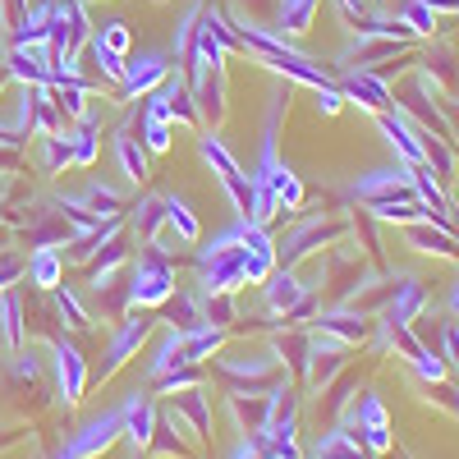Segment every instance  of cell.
I'll return each mask as SVG.
<instances>
[{
    "label": "cell",
    "mask_w": 459,
    "mask_h": 459,
    "mask_svg": "<svg viewBox=\"0 0 459 459\" xmlns=\"http://www.w3.org/2000/svg\"><path fill=\"white\" fill-rule=\"evenodd\" d=\"M281 115H285V97L276 92L262 125V157L253 166V216H248L253 225H272L281 212L303 207V179L294 175V166L281 161Z\"/></svg>",
    "instance_id": "1"
},
{
    "label": "cell",
    "mask_w": 459,
    "mask_h": 459,
    "mask_svg": "<svg viewBox=\"0 0 459 459\" xmlns=\"http://www.w3.org/2000/svg\"><path fill=\"white\" fill-rule=\"evenodd\" d=\"M244 285H248V221H235L230 230L212 235V244L198 248V290L235 294Z\"/></svg>",
    "instance_id": "2"
},
{
    "label": "cell",
    "mask_w": 459,
    "mask_h": 459,
    "mask_svg": "<svg viewBox=\"0 0 459 459\" xmlns=\"http://www.w3.org/2000/svg\"><path fill=\"white\" fill-rule=\"evenodd\" d=\"M175 294V266L161 248H143L129 262V285H125V303L129 308H161V303Z\"/></svg>",
    "instance_id": "3"
},
{
    "label": "cell",
    "mask_w": 459,
    "mask_h": 459,
    "mask_svg": "<svg viewBox=\"0 0 459 459\" xmlns=\"http://www.w3.org/2000/svg\"><path fill=\"white\" fill-rule=\"evenodd\" d=\"M198 157L212 166V175L221 179V188L230 194V203H235V212H239V221H248L253 216V175L230 157V147L212 134V129H203V138H198Z\"/></svg>",
    "instance_id": "4"
},
{
    "label": "cell",
    "mask_w": 459,
    "mask_h": 459,
    "mask_svg": "<svg viewBox=\"0 0 459 459\" xmlns=\"http://www.w3.org/2000/svg\"><path fill=\"white\" fill-rule=\"evenodd\" d=\"M161 331V317L157 313H152V308H129L125 313V322L120 326H115V335H110V344H106V363H101V372H97V381H110L115 372H120L138 350H143V344L152 340V335H157Z\"/></svg>",
    "instance_id": "5"
},
{
    "label": "cell",
    "mask_w": 459,
    "mask_h": 459,
    "mask_svg": "<svg viewBox=\"0 0 459 459\" xmlns=\"http://www.w3.org/2000/svg\"><path fill=\"white\" fill-rule=\"evenodd\" d=\"M340 423L350 428L372 455H391V450H395L391 413H386V404H381V395H372V391H363V395L350 404V413L340 418Z\"/></svg>",
    "instance_id": "6"
},
{
    "label": "cell",
    "mask_w": 459,
    "mask_h": 459,
    "mask_svg": "<svg viewBox=\"0 0 459 459\" xmlns=\"http://www.w3.org/2000/svg\"><path fill=\"white\" fill-rule=\"evenodd\" d=\"M262 299H266V308L285 322H303L313 313V290L294 276V266H276V272L262 281Z\"/></svg>",
    "instance_id": "7"
},
{
    "label": "cell",
    "mask_w": 459,
    "mask_h": 459,
    "mask_svg": "<svg viewBox=\"0 0 459 459\" xmlns=\"http://www.w3.org/2000/svg\"><path fill=\"white\" fill-rule=\"evenodd\" d=\"M340 235H344V221H322V216L299 221L290 235L276 244V266H299L313 248H326V244H335Z\"/></svg>",
    "instance_id": "8"
},
{
    "label": "cell",
    "mask_w": 459,
    "mask_h": 459,
    "mask_svg": "<svg viewBox=\"0 0 459 459\" xmlns=\"http://www.w3.org/2000/svg\"><path fill=\"white\" fill-rule=\"evenodd\" d=\"M147 450H152V455H166V459H198L203 441H198V432L166 404V409H157V428H152Z\"/></svg>",
    "instance_id": "9"
},
{
    "label": "cell",
    "mask_w": 459,
    "mask_h": 459,
    "mask_svg": "<svg viewBox=\"0 0 459 459\" xmlns=\"http://www.w3.org/2000/svg\"><path fill=\"white\" fill-rule=\"evenodd\" d=\"M350 198H359L363 207L377 203V198H413V166L409 161H395V166H381V170H368L350 184Z\"/></svg>",
    "instance_id": "10"
},
{
    "label": "cell",
    "mask_w": 459,
    "mask_h": 459,
    "mask_svg": "<svg viewBox=\"0 0 459 459\" xmlns=\"http://www.w3.org/2000/svg\"><path fill=\"white\" fill-rule=\"evenodd\" d=\"M51 359H56V391H60L65 409H74L88 391V359L79 354V344L65 340V335L51 340Z\"/></svg>",
    "instance_id": "11"
},
{
    "label": "cell",
    "mask_w": 459,
    "mask_h": 459,
    "mask_svg": "<svg viewBox=\"0 0 459 459\" xmlns=\"http://www.w3.org/2000/svg\"><path fill=\"white\" fill-rule=\"evenodd\" d=\"M170 74V51H138L125 60V79H120V97L125 101H143L152 88H161V79Z\"/></svg>",
    "instance_id": "12"
},
{
    "label": "cell",
    "mask_w": 459,
    "mask_h": 459,
    "mask_svg": "<svg viewBox=\"0 0 459 459\" xmlns=\"http://www.w3.org/2000/svg\"><path fill=\"white\" fill-rule=\"evenodd\" d=\"M377 125H381V134H386V143L395 147V157L400 161H409V166H428V152H423V129H418L409 115H400V110H377Z\"/></svg>",
    "instance_id": "13"
},
{
    "label": "cell",
    "mask_w": 459,
    "mask_h": 459,
    "mask_svg": "<svg viewBox=\"0 0 459 459\" xmlns=\"http://www.w3.org/2000/svg\"><path fill=\"white\" fill-rule=\"evenodd\" d=\"M428 285L413 281V276H400V285L391 281V299H386V313H381V326H413L428 308Z\"/></svg>",
    "instance_id": "14"
},
{
    "label": "cell",
    "mask_w": 459,
    "mask_h": 459,
    "mask_svg": "<svg viewBox=\"0 0 459 459\" xmlns=\"http://www.w3.org/2000/svg\"><path fill=\"white\" fill-rule=\"evenodd\" d=\"M5 69H10V79H19L23 88H56L51 47H10Z\"/></svg>",
    "instance_id": "15"
},
{
    "label": "cell",
    "mask_w": 459,
    "mask_h": 459,
    "mask_svg": "<svg viewBox=\"0 0 459 459\" xmlns=\"http://www.w3.org/2000/svg\"><path fill=\"white\" fill-rule=\"evenodd\" d=\"M335 88H340L344 101H354V106H363V110H386V106H391L386 79H377L372 69H344L340 79H335Z\"/></svg>",
    "instance_id": "16"
},
{
    "label": "cell",
    "mask_w": 459,
    "mask_h": 459,
    "mask_svg": "<svg viewBox=\"0 0 459 459\" xmlns=\"http://www.w3.org/2000/svg\"><path fill=\"white\" fill-rule=\"evenodd\" d=\"M120 413H125V441H129V450H147V441H152V428H157V404H152V391H129L125 400H120Z\"/></svg>",
    "instance_id": "17"
},
{
    "label": "cell",
    "mask_w": 459,
    "mask_h": 459,
    "mask_svg": "<svg viewBox=\"0 0 459 459\" xmlns=\"http://www.w3.org/2000/svg\"><path fill=\"white\" fill-rule=\"evenodd\" d=\"M313 331H322V335H331V340H340V344L354 350V344H363L372 335V322L359 308H335V313H317Z\"/></svg>",
    "instance_id": "18"
},
{
    "label": "cell",
    "mask_w": 459,
    "mask_h": 459,
    "mask_svg": "<svg viewBox=\"0 0 459 459\" xmlns=\"http://www.w3.org/2000/svg\"><path fill=\"white\" fill-rule=\"evenodd\" d=\"M404 239H409V248H418V253L455 257V262H459V244H455V235H450L446 225H437V221H409V225H404Z\"/></svg>",
    "instance_id": "19"
},
{
    "label": "cell",
    "mask_w": 459,
    "mask_h": 459,
    "mask_svg": "<svg viewBox=\"0 0 459 459\" xmlns=\"http://www.w3.org/2000/svg\"><path fill=\"white\" fill-rule=\"evenodd\" d=\"M161 322L166 326H175V331H198V326H207L203 322V290H179L175 285V294L161 303Z\"/></svg>",
    "instance_id": "20"
},
{
    "label": "cell",
    "mask_w": 459,
    "mask_h": 459,
    "mask_svg": "<svg viewBox=\"0 0 459 459\" xmlns=\"http://www.w3.org/2000/svg\"><path fill=\"white\" fill-rule=\"evenodd\" d=\"M313 459H377L350 428L344 423H335V428H326L317 441H313Z\"/></svg>",
    "instance_id": "21"
},
{
    "label": "cell",
    "mask_w": 459,
    "mask_h": 459,
    "mask_svg": "<svg viewBox=\"0 0 459 459\" xmlns=\"http://www.w3.org/2000/svg\"><path fill=\"white\" fill-rule=\"evenodd\" d=\"M170 409L184 418L188 428L198 432V441L207 446L212 441V400H207V391L203 386H194V391H179V395H170Z\"/></svg>",
    "instance_id": "22"
},
{
    "label": "cell",
    "mask_w": 459,
    "mask_h": 459,
    "mask_svg": "<svg viewBox=\"0 0 459 459\" xmlns=\"http://www.w3.org/2000/svg\"><path fill=\"white\" fill-rule=\"evenodd\" d=\"M115 157H120V170H125V179H129L134 188L147 179V147H143V138H134L129 125L115 129Z\"/></svg>",
    "instance_id": "23"
},
{
    "label": "cell",
    "mask_w": 459,
    "mask_h": 459,
    "mask_svg": "<svg viewBox=\"0 0 459 459\" xmlns=\"http://www.w3.org/2000/svg\"><path fill=\"white\" fill-rule=\"evenodd\" d=\"M161 212H166V225L175 230V239H179V244H198L203 221H198L194 207H188V198H179V194H161Z\"/></svg>",
    "instance_id": "24"
},
{
    "label": "cell",
    "mask_w": 459,
    "mask_h": 459,
    "mask_svg": "<svg viewBox=\"0 0 459 459\" xmlns=\"http://www.w3.org/2000/svg\"><path fill=\"white\" fill-rule=\"evenodd\" d=\"M47 37H51V0L23 10V19L10 32V47H47Z\"/></svg>",
    "instance_id": "25"
},
{
    "label": "cell",
    "mask_w": 459,
    "mask_h": 459,
    "mask_svg": "<svg viewBox=\"0 0 459 459\" xmlns=\"http://www.w3.org/2000/svg\"><path fill=\"white\" fill-rule=\"evenodd\" d=\"M129 262V248L120 244V239H110L97 257H92V266H88V285H92V294H106L110 285H115V272Z\"/></svg>",
    "instance_id": "26"
},
{
    "label": "cell",
    "mask_w": 459,
    "mask_h": 459,
    "mask_svg": "<svg viewBox=\"0 0 459 459\" xmlns=\"http://www.w3.org/2000/svg\"><path fill=\"white\" fill-rule=\"evenodd\" d=\"M179 340H184V331L161 326L157 344H152V354H147V363H143V377H147V381H157V377H166L170 368H179Z\"/></svg>",
    "instance_id": "27"
},
{
    "label": "cell",
    "mask_w": 459,
    "mask_h": 459,
    "mask_svg": "<svg viewBox=\"0 0 459 459\" xmlns=\"http://www.w3.org/2000/svg\"><path fill=\"white\" fill-rule=\"evenodd\" d=\"M74 203H79V207H88L97 221H110V216H120V207H125V194H120V188H110V184H88L83 188V194H69Z\"/></svg>",
    "instance_id": "28"
},
{
    "label": "cell",
    "mask_w": 459,
    "mask_h": 459,
    "mask_svg": "<svg viewBox=\"0 0 459 459\" xmlns=\"http://www.w3.org/2000/svg\"><path fill=\"white\" fill-rule=\"evenodd\" d=\"M28 281H32L37 290H56V285L65 281V257H60L56 248H32V257H28Z\"/></svg>",
    "instance_id": "29"
},
{
    "label": "cell",
    "mask_w": 459,
    "mask_h": 459,
    "mask_svg": "<svg viewBox=\"0 0 459 459\" xmlns=\"http://www.w3.org/2000/svg\"><path fill=\"white\" fill-rule=\"evenodd\" d=\"M129 225H134V235H143L147 244H152V239H161V225H166L161 194H143L138 207H134V216H129Z\"/></svg>",
    "instance_id": "30"
},
{
    "label": "cell",
    "mask_w": 459,
    "mask_h": 459,
    "mask_svg": "<svg viewBox=\"0 0 459 459\" xmlns=\"http://www.w3.org/2000/svg\"><path fill=\"white\" fill-rule=\"evenodd\" d=\"M23 299L19 294H5L0 299V344L14 354V350H23Z\"/></svg>",
    "instance_id": "31"
},
{
    "label": "cell",
    "mask_w": 459,
    "mask_h": 459,
    "mask_svg": "<svg viewBox=\"0 0 459 459\" xmlns=\"http://www.w3.org/2000/svg\"><path fill=\"white\" fill-rule=\"evenodd\" d=\"M322 0H281V14H276V28L285 37H299V32H308L313 28V14H317Z\"/></svg>",
    "instance_id": "32"
},
{
    "label": "cell",
    "mask_w": 459,
    "mask_h": 459,
    "mask_svg": "<svg viewBox=\"0 0 459 459\" xmlns=\"http://www.w3.org/2000/svg\"><path fill=\"white\" fill-rule=\"evenodd\" d=\"M308 350H313V335H308V331L276 335V354H281V363H285L294 377H303V368H308Z\"/></svg>",
    "instance_id": "33"
},
{
    "label": "cell",
    "mask_w": 459,
    "mask_h": 459,
    "mask_svg": "<svg viewBox=\"0 0 459 459\" xmlns=\"http://www.w3.org/2000/svg\"><path fill=\"white\" fill-rule=\"evenodd\" d=\"M37 166H42L47 175L65 170L69 166V134H42L37 138Z\"/></svg>",
    "instance_id": "34"
},
{
    "label": "cell",
    "mask_w": 459,
    "mask_h": 459,
    "mask_svg": "<svg viewBox=\"0 0 459 459\" xmlns=\"http://www.w3.org/2000/svg\"><path fill=\"white\" fill-rule=\"evenodd\" d=\"M47 294L56 299V313L65 317V326H79V331H83V326H92V313L83 308V299H79V294H74V290H69L65 281H60L56 290H47Z\"/></svg>",
    "instance_id": "35"
},
{
    "label": "cell",
    "mask_w": 459,
    "mask_h": 459,
    "mask_svg": "<svg viewBox=\"0 0 459 459\" xmlns=\"http://www.w3.org/2000/svg\"><path fill=\"white\" fill-rule=\"evenodd\" d=\"M88 56H92V65L101 69V83H115V88H120V79H125V60H129V56L110 51L106 42H97V37H88Z\"/></svg>",
    "instance_id": "36"
},
{
    "label": "cell",
    "mask_w": 459,
    "mask_h": 459,
    "mask_svg": "<svg viewBox=\"0 0 459 459\" xmlns=\"http://www.w3.org/2000/svg\"><path fill=\"white\" fill-rule=\"evenodd\" d=\"M138 138H143V147L152 152V157H161V152H170L175 125L170 120H152V115H138Z\"/></svg>",
    "instance_id": "37"
},
{
    "label": "cell",
    "mask_w": 459,
    "mask_h": 459,
    "mask_svg": "<svg viewBox=\"0 0 459 459\" xmlns=\"http://www.w3.org/2000/svg\"><path fill=\"white\" fill-rule=\"evenodd\" d=\"M152 386H157V395H179V391L203 386V372H198V368H170L166 377L152 381Z\"/></svg>",
    "instance_id": "38"
},
{
    "label": "cell",
    "mask_w": 459,
    "mask_h": 459,
    "mask_svg": "<svg viewBox=\"0 0 459 459\" xmlns=\"http://www.w3.org/2000/svg\"><path fill=\"white\" fill-rule=\"evenodd\" d=\"M203 322L225 331L235 322V294H203Z\"/></svg>",
    "instance_id": "39"
},
{
    "label": "cell",
    "mask_w": 459,
    "mask_h": 459,
    "mask_svg": "<svg viewBox=\"0 0 459 459\" xmlns=\"http://www.w3.org/2000/svg\"><path fill=\"white\" fill-rule=\"evenodd\" d=\"M400 19L413 28V37H418V32H437V10H428L423 0H404V5H400Z\"/></svg>",
    "instance_id": "40"
},
{
    "label": "cell",
    "mask_w": 459,
    "mask_h": 459,
    "mask_svg": "<svg viewBox=\"0 0 459 459\" xmlns=\"http://www.w3.org/2000/svg\"><path fill=\"white\" fill-rule=\"evenodd\" d=\"M92 37H97V42H106L110 51H120V56H129V47H134V37H129V23H120V19H110V23L92 28Z\"/></svg>",
    "instance_id": "41"
},
{
    "label": "cell",
    "mask_w": 459,
    "mask_h": 459,
    "mask_svg": "<svg viewBox=\"0 0 459 459\" xmlns=\"http://www.w3.org/2000/svg\"><path fill=\"white\" fill-rule=\"evenodd\" d=\"M437 354L446 359V368L459 372V326H455V322H441V350H437Z\"/></svg>",
    "instance_id": "42"
},
{
    "label": "cell",
    "mask_w": 459,
    "mask_h": 459,
    "mask_svg": "<svg viewBox=\"0 0 459 459\" xmlns=\"http://www.w3.org/2000/svg\"><path fill=\"white\" fill-rule=\"evenodd\" d=\"M225 459H272L266 455V446H262V437H239L235 446L225 450Z\"/></svg>",
    "instance_id": "43"
},
{
    "label": "cell",
    "mask_w": 459,
    "mask_h": 459,
    "mask_svg": "<svg viewBox=\"0 0 459 459\" xmlns=\"http://www.w3.org/2000/svg\"><path fill=\"white\" fill-rule=\"evenodd\" d=\"M19 276H23V262L10 257V253H0V290H10Z\"/></svg>",
    "instance_id": "44"
},
{
    "label": "cell",
    "mask_w": 459,
    "mask_h": 459,
    "mask_svg": "<svg viewBox=\"0 0 459 459\" xmlns=\"http://www.w3.org/2000/svg\"><path fill=\"white\" fill-rule=\"evenodd\" d=\"M340 106H344L340 88H317V110H322V115H335Z\"/></svg>",
    "instance_id": "45"
},
{
    "label": "cell",
    "mask_w": 459,
    "mask_h": 459,
    "mask_svg": "<svg viewBox=\"0 0 459 459\" xmlns=\"http://www.w3.org/2000/svg\"><path fill=\"white\" fill-rule=\"evenodd\" d=\"M28 10V0H0V19H5V28H14Z\"/></svg>",
    "instance_id": "46"
},
{
    "label": "cell",
    "mask_w": 459,
    "mask_h": 459,
    "mask_svg": "<svg viewBox=\"0 0 459 459\" xmlns=\"http://www.w3.org/2000/svg\"><path fill=\"white\" fill-rule=\"evenodd\" d=\"M363 5H368V0H340V10L350 19H363Z\"/></svg>",
    "instance_id": "47"
},
{
    "label": "cell",
    "mask_w": 459,
    "mask_h": 459,
    "mask_svg": "<svg viewBox=\"0 0 459 459\" xmlns=\"http://www.w3.org/2000/svg\"><path fill=\"white\" fill-rule=\"evenodd\" d=\"M450 313H455V317H459V281H455V285H450Z\"/></svg>",
    "instance_id": "48"
},
{
    "label": "cell",
    "mask_w": 459,
    "mask_h": 459,
    "mask_svg": "<svg viewBox=\"0 0 459 459\" xmlns=\"http://www.w3.org/2000/svg\"><path fill=\"white\" fill-rule=\"evenodd\" d=\"M10 83V69H5V60H0V88H5Z\"/></svg>",
    "instance_id": "49"
},
{
    "label": "cell",
    "mask_w": 459,
    "mask_h": 459,
    "mask_svg": "<svg viewBox=\"0 0 459 459\" xmlns=\"http://www.w3.org/2000/svg\"><path fill=\"white\" fill-rule=\"evenodd\" d=\"M455 413H459V386H455Z\"/></svg>",
    "instance_id": "50"
},
{
    "label": "cell",
    "mask_w": 459,
    "mask_h": 459,
    "mask_svg": "<svg viewBox=\"0 0 459 459\" xmlns=\"http://www.w3.org/2000/svg\"><path fill=\"white\" fill-rule=\"evenodd\" d=\"M129 459H143V455H138V450H129Z\"/></svg>",
    "instance_id": "51"
}]
</instances>
